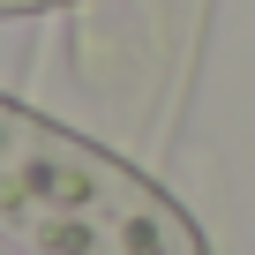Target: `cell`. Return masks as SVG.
<instances>
[{
  "mask_svg": "<svg viewBox=\"0 0 255 255\" xmlns=\"http://www.w3.org/2000/svg\"><path fill=\"white\" fill-rule=\"evenodd\" d=\"M0 240L23 255H210L143 158L23 98H0Z\"/></svg>",
  "mask_w": 255,
  "mask_h": 255,
  "instance_id": "obj_1",
  "label": "cell"
},
{
  "mask_svg": "<svg viewBox=\"0 0 255 255\" xmlns=\"http://www.w3.org/2000/svg\"><path fill=\"white\" fill-rule=\"evenodd\" d=\"M68 15H75L68 68L75 90L113 120L105 143H120L128 158L165 150L195 83L210 0H75Z\"/></svg>",
  "mask_w": 255,
  "mask_h": 255,
  "instance_id": "obj_2",
  "label": "cell"
},
{
  "mask_svg": "<svg viewBox=\"0 0 255 255\" xmlns=\"http://www.w3.org/2000/svg\"><path fill=\"white\" fill-rule=\"evenodd\" d=\"M30 8H75V0H0V15H30Z\"/></svg>",
  "mask_w": 255,
  "mask_h": 255,
  "instance_id": "obj_3",
  "label": "cell"
},
{
  "mask_svg": "<svg viewBox=\"0 0 255 255\" xmlns=\"http://www.w3.org/2000/svg\"><path fill=\"white\" fill-rule=\"evenodd\" d=\"M0 255H23V248H8V240H0Z\"/></svg>",
  "mask_w": 255,
  "mask_h": 255,
  "instance_id": "obj_4",
  "label": "cell"
}]
</instances>
